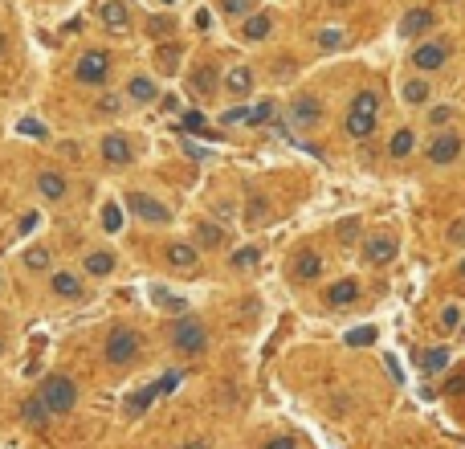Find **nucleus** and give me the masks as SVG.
Listing matches in <instances>:
<instances>
[{
  "label": "nucleus",
  "instance_id": "60",
  "mask_svg": "<svg viewBox=\"0 0 465 449\" xmlns=\"http://www.w3.org/2000/svg\"><path fill=\"white\" fill-rule=\"evenodd\" d=\"M461 335H465V327H461Z\"/></svg>",
  "mask_w": 465,
  "mask_h": 449
},
{
  "label": "nucleus",
  "instance_id": "40",
  "mask_svg": "<svg viewBox=\"0 0 465 449\" xmlns=\"http://www.w3.org/2000/svg\"><path fill=\"white\" fill-rule=\"evenodd\" d=\"M172 29H176L172 17H151V37H155V41H160V37H172Z\"/></svg>",
  "mask_w": 465,
  "mask_h": 449
},
{
  "label": "nucleus",
  "instance_id": "39",
  "mask_svg": "<svg viewBox=\"0 0 465 449\" xmlns=\"http://www.w3.org/2000/svg\"><path fill=\"white\" fill-rule=\"evenodd\" d=\"M151 298H155V307H167V310H176V315H184V298H176V294L151 290Z\"/></svg>",
  "mask_w": 465,
  "mask_h": 449
},
{
  "label": "nucleus",
  "instance_id": "18",
  "mask_svg": "<svg viewBox=\"0 0 465 449\" xmlns=\"http://www.w3.org/2000/svg\"><path fill=\"white\" fill-rule=\"evenodd\" d=\"M37 192H41V200H66L70 196V180L62 172L46 167V172H37Z\"/></svg>",
  "mask_w": 465,
  "mask_h": 449
},
{
  "label": "nucleus",
  "instance_id": "50",
  "mask_svg": "<svg viewBox=\"0 0 465 449\" xmlns=\"http://www.w3.org/2000/svg\"><path fill=\"white\" fill-rule=\"evenodd\" d=\"M265 449H298V445H294L290 437H274V441H270V445H265Z\"/></svg>",
  "mask_w": 465,
  "mask_h": 449
},
{
  "label": "nucleus",
  "instance_id": "35",
  "mask_svg": "<svg viewBox=\"0 0 465 449\" xmlns=\"http://www.w3.org/2000/svg\"><path fill=\"white\" fill-rule=\"evenodd\" d=\"M274 115H278V106H274L270 98H265V102H257V106H249V123H254V127H261V123H270Z\"/></svg>",
  "mask_w": 465,
  "mask_h": 449
},
{
  "label": "nucleus",
  "instance_id": "59",
  "mask_svg": "<svg viewBox=\"0 0 465 449\" xmlns=\"http://www.w3.org/2000/svg\"><path fill=\"white\" fill-rule=\"evenodd\" d=\"M0 347H4V339H0Z\"/></svg>",
  "mask_w": 465,
  "mask_h": 449
},
{
  "label": "nucleus",
  "instance_id": "25",
  "mask_svg": "<svg viewBox=\"0 0 465 449\" xmlns=\"http://www.w3.org/2000/svg\"><path fill=\"white\" fill-rule=\"evenodd\" d=\"M225 90H229L233 98H245L254 90V70H249V66H233V70L225 74Z\"/></svg>",
  "mask_w": 465,
  "mask_h": 449
},
{
  "label": "nucleus",
  "instance_id": "14",
  "mask_svg": "<svg viewBox=\"0 0 465 449\" xmlns=\"http://www.w3.org/2000/svg\"><path fill=\"white\" fill-rule=\"evenodd\" d=\"M98 21L106 25L111 33H127V29H131V4H127V0H106V4L98 8Z\"/></svg>",
  "mask_w": 465,
  "mask_h": 449
},
{
  "label": "nucleus",
  "instance_id": "22",
  "mask_svg": "<svg viewBox=\"0 0 465 449\" xmlns=\"http://www.w3.org/2000/svg\"><path fill=\"white\" fill-rule=\"evenodd\" d=\"M359 303V282L355 278H339V282L326 286V307H351Z\"/></svg>",
  "mask_w": 465,
  "mask_h": 449
},
{
  "label": "nucleus",
  "instance_id": "8",
  "mask_svg": "<svg viewBox=\"0 0 465 449\" xmlns=\"http://www.w3.org/2000/svg\"><path fill=\"white\" fill-rule=\"evenodd\" d=\"M98 156H102V164L106 167H127L131 160H135V147H131L127 135L111 131V135H102V143H98Z\"/></svg>",
  "mask_w": 465,
  "mask_h": 449
},
{
  "label": "nucleus",
  "instance_id": "4",
  "mask_svg": "<svg viewBox=\"0 0 465 449\" xmlns=\"http://www.w3.org/2000/svg\"><path fill=\"white\" fill-rule=\"evenodd\" d=\"M375 115H380V95H375V90H359L355 102H351V111H347L343 131H347L351 139H368L375 131Z\"/></svg>",
  "mask_w": 465,
  "mask_h": 449
},
{
  "label": "nucleus",
  "instance_id": "19",
  "mask_svg": "<svg viewBox=\"0 0 465 449\" xmlns=\"http://www.w3.org/2000/svg\"><path fill=\"white\" fill-rule=\"evenodd\" d=\"M155 401H160V396H155V384L135 388V392H127V396H123V417H127V421H135V417H143Z\"/></svg>",
  "mask_w": 465,
  "mask_h": 449
},
{
  "label": "nucleus",
  "instance_id": "53",
  "mask_svg": "<svg viewBox=\"0 0 465 449\" xmlns=\"http://www.w3.org/2000/svg\"><path fill=\"white\" fill-rule=\"evenodd\" d=\"M180 449H209L204 441H188V445H180Z\"/></svg>",
  "mask_w": 465,
  "mask_h": 449
},
{
  "label": "nucleus",
  "instance_id": "12",
  "mask_svg": "<svg viewBox=\"0 0 465 449\" xmlns=\"http://www.w3.org/2000/svg\"><path fill=\"white\" fill-rule=\"evenodd\" d=\"M163 261H167L172 270H196V265H200V249H196V241H172V245L163 249Z\"/></svg>",
  "mask_w": 465,
  "mask_h": 449
},
{
  "label": "nucleus",
  "instance_id": "1",
  "mask_svg": "<svg viewBox=\"0 0 465 449\" xmlns=\"http://www.w3.org/2000/svg\"><path fill=\"white\" fill-rule=\"evenodd\" d=\"M37 396L46 401V408L53 417H70L78 408V384H74L66 372H49L41 384H37Z\"/></svg>",
  "mask_w": 465,
  "mask_h": 449
},
{
  "label": "nucleus",
  "instance_id": "30",
  "mask_svg": "<svg viewBox=\"0 0 465 449\" xmlns=\"http://www.w3.org/2000/svg\"><path fill=\"white\" fill-rule=\"evenodd\" d=\"M412 147H417V139H412V131H408V127H400V131L392 135V143H388V156H396V160H404V156H408Z\"/></svg>",
  "mask_w": 465,
  "mask_h": 449
},
{
  "label": "nucleus",
  "instance_id": "45",
  "mask_svg": "<svg viewBox=\"0 0 465 449\" xmlns=\"http://www.w3.org/2000/svg\"><path fill=\"white\" fill-rule=\"evenodd\" d=\"M94 111H98V115H115V111H118V98L115 95H102L98 102H94Z\"/></svg>",
  "mask_w": 465,
  "mask_h": 449
},
{
  "label": "nucleus",
  "instance_id": "44",
  "mask_svg": "<svg viewBox=\"0 0 465 449\" xmlns=\"http://www.w3.org/2000/svg\"><path fill=\"white\" fill-rule=\"evenodd\" d=\"M355 237H359V221H343V225H339V241H343V245H351Z\"/></svg>",
  "mask_w": 465,
  "mask_h": 449
},
{
  "label": "nucleus",
  "instance_id": "48",
  "mask_svg": "<svg viewBox=\"0 0 465 449\" xmlns=\"http://www.w3.org/2000/svg\"><path fill=\"white\" fill-rule=\"evenodd\" d=\"M449 241H453V245H465V221H453V225H449Z\"/></svg>",
  "mask_w": 465,
  "mask_h": 449
},
{
  "label": "nucleus",
  "instance_id": "13",
  "mask_svg": "<svg viewBox=\"0 0 465 449\" xmlns=\"http://www.w3.org/2000/svg\"><path fill=\"white\" fill-rule=\"evenodd\" d=\"M445 62H449V46L445 41H424V46H417V53H412V66L417 70H441Z\"/></svg>",
  "mask_w": 465,
  "mask_h": 449
},
{
  "label": "nucleus",
  "instance_id": "6",
  "mask_svg": "<svg viewBox=\"0 0 465 449\" xmlns=\"http://www.w3.org/2000/svg\"><path fill=\"white\" fill-rule=\"evenodd\" d=\"M123 209L131 216H139V221H147V225H167L172 221V209L163 200H155V196H147V192H127Z\"/></svg>",
  "mask_w": 465,
  "mask_h": 449
},
{
  "label": "nucleus",
  "instance_id": "46",
  "mask_svg": "<svg viewBox=\"0 0 465 449\" xmlns=\"http://www.w3.org/2000/svg\"><path fill=\"white\" fill-rule=\"evenodd\" d=\"M221 123H249V106H233V111H225Z\"/></svg>",
  "mask_w": 465,
  "mask_h": 449
},
{
  "label": "nucleus",
  "instance_id": "41",
  "mask_svg": "<svg viewBox=\"0 0 465 449\" xmlns=\"http://www.w3.org/2000/svg\"><path fill=\"white\" fill-rule=\"evenodd\" d=\"M441 327H445V331H461V310H457V307H445L441 310Z\"/></svg>",
  "mask_w": 465,
  "mask_h": 449
},
{
  "label": "nucleus",
  "instance_id": "57",
  "mask_svg": "<svg viewBox=\"0 0 465 449\" xmlns=\"http://www.w3.org/2000/svg\"><path fill=\"white\" fill-rule=\"evenodd\" d=\"M0 290H4V278H0Z\"/></svg>",
  "mask_w": 465,
  "mask_h": 449
},
{
  "label": "nucleus",
  "instance_id": "32",
  "mask_svg": "<svg viewBox=\"0 0 465 449\" xmlns=\"http://www.w3.org/2000/svg\"><path fill=\"white\" fill-rule=\"evenodd\" d=\"M151 384H155V396H172V392L184 384V372H163V376L151 380Z\"/></svg>",
  "mask_w": 465,
  "mask_h": 449
},
{
  "label": "nucleus",
  "instance_id": "27",
  "mask_svg": "<svg viewBox=\"0 0 465 449\" xmlns=\"http://www.w3.org/2000/svg\"><path fill=\"white\" fill-rule=\"evenodd\" d=\"M417 359H420V372H429V376H433V372H445V368H449V347H424Z\"/></svg>",
  "mask_w": 465,
  "mask_h": 449
},
{
  "label": "nucleus",
  "instance_id": "33",
  "mask_svg": "<svg viewBox=\"0 0 465 449\" xmlns=\"http://www.w3.org/2000/svg\"><path fill=\"white\" fill-rule=\"evenodd\" d=\"M102 229H106V233H118V229H123V205H115V200L102 205Z\"/></svg>",
  "mask_w": 465,
  "mask_h": 449
},
{
  "label": "nucleus",
  "instance_id": "26",
  "mask_svg": "<svg viewBox=\"0 0 465 449\" xmlns=\"http://www.w3.org/2000/svg\"><path fill=\"white\" fill-rule=\"evenodd\" d=\"M225 245V229L216 221H196V249H221Z\"/></svg>",
  "mask_w": 465,
  "mask_h": 449
},
{
  "label": "nucleus",
  "instance_id": "42",
  "mask_svg": "<svg viewBox=\"0 0 465 449\" xmlns=\"http://www.w3.org/2000/svg\"><path fill=\"white\" fill-rule=\"evenodd\" d=\"M204 123H209V118L200 115V111H184V118H180L184 131H204Z\"/></svg>",
  "mask_w": 465,
  "mask_h": 449
},
{
  "label": "nucleus",
  "instance_id": "28",
  "mask_svg": "<svg viewBox=\"0 0 465 449\" xmlns=\"http://www.w3.org/2000/svg\"><path fill=\"white\" fill-rule=\"evenodd\" d=\"M265 221H270V200L261 192H254L245 200V225H265Z\"/></svg>",
  "mask_w": 465,
  "mask_h": 449
},
{
  "label": "nucleus",
  "instance_id": "21",
  "mask_svg": "<svg viewBox=\"0 0 465 449\" xmlns=\"http://www.w3.org/2000/svg\"><path fill=\"white\" fill-rule=\"evenodd\" d=\"M433 25H437L433 8H412V13L400 17V37H420V33H429Z\"/></svg>",
  "mask_w": 465,
  "mask_h": 449
},
{
  "label": "nucleus",
  "instance_id": "15",
  "mask_svg": "<svg viewBox=\"0 0 465 449\" xmlns=\"http://www.w3.org/2000/svg\"><path fill=\"white\" fill-rule=\"evenodd\" d=\"M319 274H323V258H319L314 249H298L294 261H290V278H294V282H314Z\"/></svg>",
  "mask_w": 465,
  "mask_h": 449
},
{
  "label": "nucleus",
  "instance_id": "34",
  "mask_svg": "<svg viewBox=\"0 0 465 449\" xmlns=\"http://www.w3.org/2000/svg\"><path fill=\"white\" fill-rule=\"evenodd\" d=\"M254 8V0H216V13H225V17H245Z\"/></svg>",
  "mask_w": 465,
  "mask_h": 449
},
{
  "label": "nucleus",
  "instance_id": "31",
  "mask_svg": "<svg viewBox=\"0 0 465 449\" xmlns=\"http://www.w3.org/2000/svg\"><path fill=\"white\" fill-rule=\"evenodd\" d=\"M257 261H261V249H257V245H241V249L229 258V265L233 270H254Z\"/></svg>",
  "mask_w": 465,
  "mask_h": 449
},
{
  "label": "nucleus",
  "instance_id": "52",
  "mask_svg": "<svg viewBox=\"0 0 465 449\" xmlns=\"http://www.w3.org/2000/svg\"><path fill=\"white\" fill-rule=\"evenodd\" d=\"M449 118H453V111H449V106H441V111H433V123H449Z\"/></svg>",
  "mask_w": 465,
  "mask_h": 449
},
{
  "label": "nucleus",
  "instance_id": "56",
  "mask_svg": "<svg viewBox=\"0 0 465 449\" xmlns=\"http://www.w3.org/2000/svg\"><path fill=\"white\" fill-rule=\"evenodd\" d=\"M461 278H465V261H461Z\"/></svg>",
  "mask_w": 465,
  "mask_h": 449
},
{
  "label": "nucleus",
  "instance_id": "58",
  "mask_svg": "<svg viewBox=\"0 0 465 449\" xmlns=\"http://www.w3.org/2000/svg\"><path fill=\"white\" fill-rule=\"evenodd\" d=\"M335 4H343V0H335Z\"/></svg>",
  "mask_w": 465,
  "mask_h": 449
},
{
  "label": "nucleus",
  "instance_id": "11",
  "mask_svg": "<svg viewBox=\"0 0 465 449\" xmlns=\"http://www.w3.org/2000/svg\"><path fill=\"white\" fill-rule=\"evenodd\" d=\"M49 290H53V298H62V303H78V298L86 294V286H82V278H78L74 270H53V274H49Z\"/></svg>",
  "mask_w": 465,
  "mask_h": 449
},
{
  "label": "nucleus",
  "instance_id": "38",
  "mask_svg": "<svg viewBox=\"0 0 465 449\" xmlns=\"http://www.w3.org/2000/svg\"><path fill=\"white\" fill-rule=\"evenodd\" d=\"M404 98H408V102H424V98H429V82H420V78L404 82Z\"/></svg>",
  "mask_w": 465,
  "mask_h": 449
},
{
  "label": "nucleus",
  "instance_id": "16",
  "mask_svg": "<svg viewBox=\"0 0 465 449\" xmlns=\"http://www.w3.org/2000/svg\"><path fill=\"white\" fill-rule=\"evenodd\" d=\"M127 98H131L135 106H147V102L160 98V82H155L151 74H131V78H127Z\"/></svg>",
  "mask_w": 465,
  "mask_h": 449
},
{
  "label": "nucleus",
  "instance_id": "55",
  "mask_svg": "<svg viewBox=\"0 0 465 449\" xmlns=\"http://www.w3.org/2000/svg\"><path fill=\"white\" fill-rule=\"evenodd\" d=\"M160 4H176V0H160Z\"/></svg>",
  "mask_w": 465,
  "mask_h": 449
},
{
  "label": "nucleus",
  "instance_id": "51",
  "mask_svg": "<svg viewBox=\"0 0 465 449\" xmlns=\"http://www.w3.org/2000/svg\"><path fill=\"white\" fill-rule=\"evenodd\" d=\"M184 151L192 156V160H204V147H196V143H184Z\"/></svg>",
  "mask_w": 465,
  "mask_h": 449
},
{
  "label": "nucleus",
  "instance_id": "2",
  "mask_svg": "<svg viewBox=\"0 0 465 449\" xmlns=\"http://www.w3.org/2000/svg\"><path fill=\"white\" fill-rule=\"evenodd\" d=\"M139 355H143V335L135 327H115L102 343V359L111 368H131V364H139Z\"/></svg>",
  "mask_w": 465,
  "mask_h": 449
},
{
  "label": "nucleus",
  "instance_id": "9",
  "mask_svg": "<svg viewBox=\"0 0 465 449\" xmlns=\"http://www.w3.org/2000/svg\"><path fill=\"white\" fill-rule=\"evenodd\" d=\"M221 86H225V78H221V70H216L212 62H200V66H192V74H188V90L196 98H212Z\"/></svg>",
  "mask_w": 465,
  "mask_h": 449
},
{
  "label": "nucleus",
  "instance_id": "3",
  "mask_svg": "<svg viewBox=\"0 0 465 449\" xmlns=\"http://www.w3.org/2000/svg\"><path fill=\"white\" fill-rule=\"evenodd\" d=\"M172 347L180 355H204L209 352V327L196 319V315H180L176 323H172Z\"/></svg>",
  "mask_w": 465,
  "mask_h": 449
},
{
  "label": "nucleus",
  "instance_id": "54",
  "mask_svg": "<svg viewBox=\"0 0 465 449\" xmlns=\"http://www.w3.org/2000/svg\"><path fill=\"white\" fill-rule=\"evenodd\" d=\"M4 49H8V37H4V33H0V57H4Z\"/></svg>",
  "mask_w": 465,
  "mask_h": 449
},
{
  "label": "nucleus",
  "instance_id": "49",
  "mask_svg": "<svg viewBox=\"0 0 465 449\" xmlns=\"http://www.w3.org/2000/svg\"><path fill=\"white\" fill-rule=\"evenodd\" d=\"M445 388H449V392H457V396H461V392H465V372H461V376H453V380H449V384H445Z\"/></svg>",
  "mask_w": 465,
  "mask_h": 449
},
{
  "label": "nucleus",
  "instance_id": "37",
  "mask_svg": "<svg viewBox=\"0 0 465 449\" xmlns=\"http://www.w3.org/2000/svg\"><path fill=\"white\" fill-rule=\"evenodd\" d=\"M155 57H160V66H163V70H176V57H180V46H176V41H163V46L155 49Z\"/></svg>",
  "mask_w": 465,
  "mask_h": 449
},
{
  "label": "nucleus",
  "instance_id": "43",
  "mask_svg": "<svg viewBox=\"0 0 465 449\" xmlns=\"http://www.w3.org/2000/svg\"><path fill=\"white\" fill-rule=\"evenodd\" d=\"M319 46H323V49L343 46V33H339V29H323V33H319Z\"/></svg>",
  "mask_w": 465,
  "mask_h": 449
},
{
  "label": "nucleus",
  "instance_id": "17",
  "mask_svg": "<svg viewBox=\"0 0 465 449\" xmlns=\"http://www.w3.org/2000/svg\"><path fill=\"white\" fill-rule=\"evenodd\" d=\"M457 156H461V139H457L453 131L433 135V143H429V160H433V164H453Z\"/></svg>",
  "mask_w": 465,
  "mask_h": 449
},
{
  "label": "nucleus",
  "instance_id": "7",
  "mask_svg": "<svg viewBox=\"0 0 465 449\" xmlns=\"http://www.w3.org/2000/svg\"><path fill=\"white\" fill-rule=\"evenodd\" d=\"M290 127H298V131H310V127H319L323 123V102L314 95H298L290 102V115H286Z\"/></svg>",
  "mask_w": 465,
  "mask_h": 449
},
{
  "label": "nucleus",
  "instance_id": "20",
  "mask_svg": "<svg viewBox=\"0 0 465 449\" xmlns=\"http://www.w3.org/2000/svg\"><path fill=\"white\" fill-rule=\"evenodd\" d=\"M115 265H118L115 249H90V254L82 258V270H86L90 278H111V274H115Z\"/></svg>",
  "mask_w": 465,
  "mask_h": 449
},
{
  "label": "nucleus",
  "instance_id": "23",
  "mask_svg": "<svg viewBox=\"0 0 465 449\" xmlns=\"http://www.w3.org/2000/svg\"><path fill=\"white\" fill-rule=\"evenodd\" d=\"M21 421H25L29 429H46L49 421H53V413H49V408H46V401H41V396L33 392V396H29V401L21 404Z\"/></svg>",
  "mask_w": 465,
  "mask_h": 449
},
{
  "label": "nucleus",
  "instance_id": "24",
  "mask_svg": "<svg viewBox=\"0 0 465 449\" xmlns=\"http://www.w3.org/2000/svg\"><path fill=\"white\" fill-rule=\"evenodd\" d=\"M270 29H274V17H270V13H249L245 25H241V37H245V41H265Z\"/></svg>",
  "mask_w": 465,
  "mask_h": 449
},
{
  "label": "nucleus",
  "instance_id": "47",
  "mask_svg": "<svg viewBox=\"0 0 465 449\" xmlns=\"http://www.w3.org/2000/svg\"><path fill=\"white\" fill-rule=\"evenodd\" d=\"M37 225H41V213H25V216H21V225H17V229H21V233H33Z\"/></svg>",
  "mask_w": 465,
  "mask_h": 449
},
{
  "label": "nucleus",
  "instance_id": "10",
  "mask_svg": "<svg viewBox=\"0 0 465 449\" xmlns=\"http://www.w3.org/2000/svg\"><path fill=\"white\" fill-rule=\"evenodd\" d=\"M396 254H400V245H396L392 233H372L363 241V261H368V265H388Z\"/></svg>",
  "mask_w": 465,
  "mask_h": 449
},
{
  "label": "nucleus",
  "instance_id": "5",
  "mask_svg": "<svg viewBox=\"0 0 465 449\" xmlns=\"http://www.w3.org/2000/svg\"><path fill=\"white\" fill-rule=\"evenodd\" d=\"M111 70H115V57H111L106 49H86V53H78V62H74V78H78L82 86H106V82H111Z\"/></svg>",
  "mask_w": 465,
  "mask_h": 449
},
{
  "label": "nucleus",
  "instance_id": "36",
  "mask_svg": "<svg viewBox=\"0 0 465 449\" xmlns=\"http://www.w3.org/2000/svg\"><path fill=\"white\" fill-rule=\"evenodd\" d=\"M375 343V327H355L347 331V347H372Z\"/></svg>",
  "mask_w": 465,
  "mask_h": 449
},
{
  "label": "nucleus",
  "instance_id": "29",
  "mask_svg": "<svg viewBox=\"0 0 465 449\" xmlns=\"http://www.w3.org/2000/svg\"><path fill=\"white\" fill-rule=\"evenodd\" d=\"M49 261H53V254H49L46 245H29V249L21 254V265L29 270V274H33V270H49Z\"/></svg>",
  "mask_w": 465,
  "mask_h": 449
}]
</instances>
